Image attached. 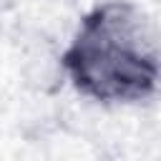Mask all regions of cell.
Instances as JSON below:
<instances>
[{"mask_svg": "<svg viewBox=\"0 0 161 161\" xmlns=\"http://www.w3.org/2000/svg\"><path fill=\"white\" fill-rule=\"evenodd\" d=\"M60 65L96 103H141L161 88V35L138 5L108 0L80 18Z\"/></svg>", "mask_w": 161, "mask_h": 161, "instance_id": "6da1fadb", "label": "cell"}]
</instances>
